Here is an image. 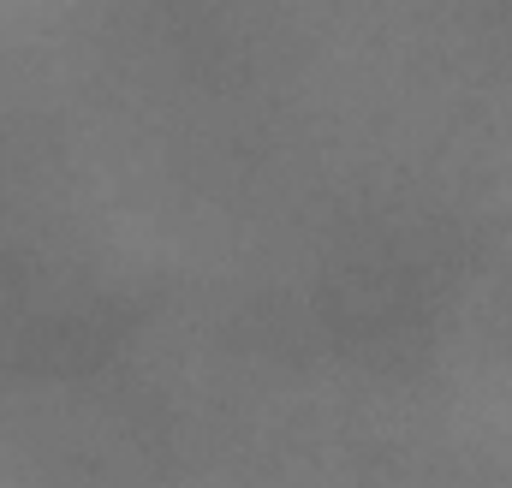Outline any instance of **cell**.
Instances as JSON below:
<instances>
[{
  "label": "cell",
  "mask_w": 512,
  "mask_h": 488,
  "mask_svg": "<svg viewBox=\"0 0 512 488\" xmlns=\"http://www.w3.org/2000/svg\"><path fill=\"white\" fill-rule=\"evenodd\" d=\"M495 286H512V268H501V274H495ZM495 334H512V298L495 310Z\"/></svg>",
  "instance_id": "cell-1"
}]
</instances>
